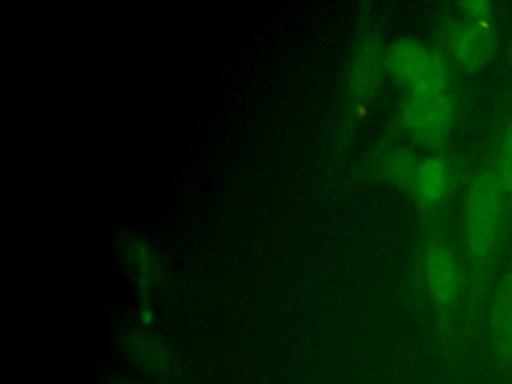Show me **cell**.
I'll return each mask as SVG.
<instances>
[{
    "mask_svg": "<svg viewBox=\"0 0 512 384\" xmlns=\"http://www.w3.org/2000/svg\"><path fill=\"white\" fill-rule=\"evenodd\" d=\"M388 72L408 84L412 92H444L448 84V66L444 58L424 44L402 38L386 52Z\"/></svg>",
    "mask_w": 512,
    "mask_h": 384,
    "instance_id": "obj_2",
    "label": "cell"
},
{
    "mask_svg": "<svg viewBox=\"0 0 512 384\" xmlns=\"http://www.w3.org/2000/svg\"><path fill=\"white\" fill-rule=\"evenodd\" d=\"M448 184H450L448 162L442 156H428L420 160L414 192L418 202L424 208L438 206L444 194L448 192Z\"/></svg>",
    "mask_w": 512,
    "mask_h": 384,
    "instance_id": "obj_8",
    "label": "cell"
},
{
    "mask_svg": "<svg viewBox=\"0 0 512 384\" xmlns=\"http://www.w3.org/2000/svg\"><path fill=\"white\" fill-rule=\"evenodd\" d=\"M512 204L504 196L492 164H484L470 180L464 198V242L468 258V310L478 324L490 280L494 276Z\"/></svg>",
    "mask_w": 512,
    "mask_h": 384,
    "instance_id": "obj_1",
    "label": "cell"
},
{
    "mask_svg": "<svg viewBox=\"0 0 512 384\" xmlns=\"http://www.w3.org/2000/svg\"><path fill=\"white\" fill-rule=\"evenodd\" d=\"M126 348L132 360L154 378L168 384H176L180 380L182 368L174 350L154 334L132 332L126 338Z\"/></svg>",
    "mask_w": 512,
    "mask_h": 384,
    "instance_id": "obj_7",
    "label": "cell"
},
{
    "mask_svg": "<svg viewBox=\"0 0 512 384\" xmlns=\"http://www.w3.org/2000/svg\"><path fill=\"white\" fill-rule=\"evenodd\" d=\"M458 10L462 14L464 20H472V22H480V20H494V8L490 2L486 0H468V2H460Z\"/></svg>",
    "mask_w": 512,
    "mask_h": 384,
    "instance_id": "obj_11",
    "label": "cell"
},
{
    "mask_svg": "<svg viewBox=\"0 0 512 384\" xmlns=\"http://www.w3.org/2000/svg\"><path fill=\"white\" fill-rule=\"evenodd\" d=\"M408 132L426 146H442L454 124V100L444 92H412L402 106Z\"/></svg>",
    "mask_w": 512,
    "mask_h": 384,
    "instance_id": "obj_3",
    "label": "cell"
},
{
    "mask_svg": "<svg viewBox=\"0 0 512 384\" xmlns=\"http://www.w3.org/2000/svg\"><path fill=\"white\" fill-rule=\"evenodd\" d=\"M114 384H136V382H130V380H118V382H114Z\"/></svg>",
    "mask_w": 512,
    "mask_h": 384,
    "instance_id": "obj_13",
    "label": "cell"
},
{
    "mask_svg": "<svg viewBox=\"0 0 512 384\" xmlns=\"http://www.w3.org/2000/svg\"><path fill=\"white\" fill-rule=\"evenodd\" d=\"M446 46L466 72H478L494 58L498 48L494 20L472 22L462 16L452 20L446 26Z\"/></svg>",
    "mask_w": 512,
    "mask_h": 384,
    "instance_id": "obj_4",
    "label": "cell"
},
{
    "mask_svg": "<svg viewBox=\"0 0 512 384\" xmlns=\"http://www.w3.org/2000/svg\"><path fill=\"white\" fill-rule=\"evenodd\" d=\"M424 272H426V286L436 308L444 314L452 312L460 296L462 276H460V268L454 252L444 242L432 240L426 246Z\"/></svg>",
    "mask_w": 512,
    "mask_h": 384,
    "instance_id": "obj_6",
    "label": "cell"
},
{
    "mask_svg": "<svg viewBox=\"0 0 512 384\" xmlns=\"http://www.w3.org/2000/svg\"><path fill=\"white\" fill-rule=\"evenodd\" d=\"M508 60H510V64H512V40H510V44H508Z\"/></svg>",
    "mask_w": 512,
    "mask_h": 384,
    "instance_id": "obj_12",
    "label": "cell"
},
{
    "mask_svg": "<svg viewBox=\"0 0 512 384\" xmlns=\"http://www.w3.org/2000/svg\"><path fill=\"white\" fill-rule=\"evenodd\" d=\"M498 182L504 190V196L512 204V116L506 118L502 124L498 138H496V152L490 160Z\"/></svg>",
    "mask_w": 512,
    "mask_h": 384,
    "instance_id": "obj_10",
    "label": "cell"
},
{
    "mask_svg": "<svg viewBox=\"0 0 512 384\" xmlns=\"http://www.w3.org/2000/svg\"><path fill=\"white\" fill-rule=\"evenodd\" d=\"M420 160L408 148H394L384 154L380 162L382 176L400 188H414Z\"/></svg>",
    "mask_w": 512,
    "mask_h": 384,
    "instance_id": "obj_9",
    "label": "cell"
},
{
    "mask_svg": "<svg viewBox=\"0 0 512 384\" xmlns=\"http://www.w3.org/2000/svg\"><path fill=\"white\" fill-rule=\"evenodd\" d=\"M488 344L496 368L512 378V266L496 280L488 310Z\"/></svg>",
    "mask_w": 512,
    "mask_h": 384,
    "instance_id": "obj_5",
    "label": "cell"
}]
</instances>
